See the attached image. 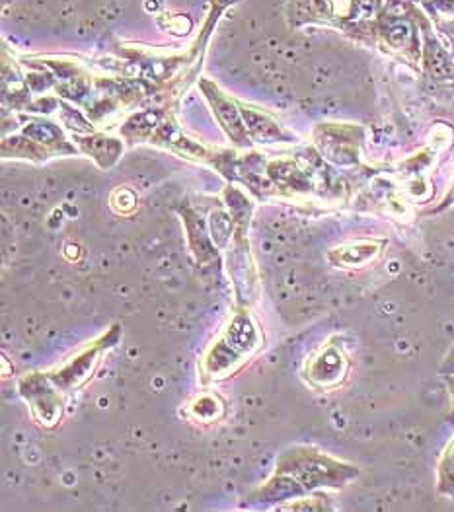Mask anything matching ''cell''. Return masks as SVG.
Here are the masks:
<instances>
[{
	"label": "cell",
	"mask_w": 454,
	"mask_h": 512,
	"mask_svg": "<svg viewBox=\"0 0 454 512\" xmlns=\"http://www.w3.org/2000/svg\"><path fill=\"white\" fill-rule=\"evenodd\" d=\"M359 476V470L314 448L299 446L285 452L264 489L254 495L258 503H279L318 487L341 489Z\"/></svg>",
	"instance_id": "6da1fadb"
},
{
	"label": "cell",
	"mask_w": 454,
	"mask_h": 512,
	"mask_svg": "<svg viewBox=\"0 0 454 512\" xmlns=\"http://www.w3.org/2000/svg\"><path fill=\"white\" fill-rule=\"evenodd\" d=\"M260 347V331L248 312L240 310L234 314L227 331L209 349L203 359L201 372L207 378H225L242 365Z\"/></svg>",
	"instance_id": "7a4b0ae2"
},
{
	"label": "cell",
	"mask_w": 454,
	"mask_h": 512,
	"mask_svg": "<svg viewBox=\"0 0 454 512\" xmlns=\"http://www.w3.org/2000/svg\"><path fill=\"white\" fill-rule=\"evenodd\" d=\"M119 337H121V330H119V326H114L108 333H104L100 339H96L92 345L82 349L73 361H69L67 365H63L61 368H57V370L47 372V376L65 394L78 390L94 374L96 366L100 365L102 355L108 349H112L114 345H117Z\"/></svg>",
	"instance_id": "3957f363"
},
{
	"label": "cell",
	"mask_w": 454,
	"mask_h": 512,
	"mask_svg": "<svg viewBox=\"0 0 454 512\" xmlns=\"http://www.w3.org/2000/svg\"><path fill=\"white\" fill-rule=\"evenodd\" d=\"M349 370V359L341 345L334 339L320 347L304 366V378L316 390H332L340 386Z\"/></svg>",
	"instance_id": "277c9868"
},
{
	"label": "cell",
	"mask_w": 454,
	"mask_h": 512,
	"mask_svg": "<svg viewBox=\"0 0 454 512\" xmlns=\"http://www.w3.org/2000/svg\"><path fill=\"white\" fill-rule=\"evenodd\" d=\"M20 394L30 403L34 417L41 425L53 427L63 415V402L59 388L47 374H30L20 382Z\"/></svg>",
	"instance_id": "5b68a950"
},
{
	"label": "cell",
	"mask_w": 454,
	"mask_h": 512,
	"mask_svg": "<svg viewBox=\"0 0 454 512\" xmlns=\"http://www.w3.org/2000/svg\"><path fill=\"white\" fill-rule=\"evenodd\" d=\"M382 246H384V242H377V240L351 242V244L341 246L338 250H332L330 261L338 267H345V269L359 267V265H365L379 256Z\"/></svg>",
	"instance_id": "8992f818"
},
{
	"label": "cell",
	"mask_w": 454,
	"mask_h": 512,
	"mask_svg": "<svg viewBox=\"0 0 454 512\" xmlns=\"http://www.w3.org/2000/svg\"><path fill=\"white\" fill-rule=\"evenodd\" d=\"M437 487L443 495L454 497V437L441 454L437 466Z\"/></svg>",
	"instance_id": "52a82bcc"
},
{
	"label": "cell",
	"mask_w": 454,
	"mask_h": 512,
	"mask_svg": "<svg viewBox=\"0 0 454 512\" xmlns=\"http://www.w3.org/2000/svg\"><path fill=\"white\" fill-rule=\"evenodd\" d=\"M190 409L199 421H213V419L217 421L223 411V403L219 402V398H215V396H203V398L195 400Z\"/></svg>",
	"instance_id": "ba28073f"
},
{
	"label": "cell",
	"mask_w": 454,
	"mask_h": 512,
	"mask_svg": "<svg viewBox=\"0 0 454 512\" xmlns=\"http://www.w3.org/2000/svg\"><path fill=\"white\" fill-rule=\"evenodd\" d=\"M445 365L451 366V368H449V370H451V374H454V349H453V351H451V357H449V359H447V363H445Z\"/></svg>",
	"instance_id": "9c48e42d"
},
{
	"label": "cell",
	"mask_w": 454,
	"mask_h": 512,
	"mask_svg": "<svg viewBox=\"0 0 454 512\" xmlns=\"http://www.w3.org/2000/svg\"><path fill=\"white\" fill-rule=\"evenodd\" d=\"M447 382H449V388H451V394H453V400H454V374H451V376H447ZM454 405V402H453Z\"/></svg>",
	"instance_id": "30bf717a"
},
{
	"label": "cell",
	"mask_w": 454,
	"mask_h": 512,
	"mask_svg": "<svg viewBox=\"0 0 454 512\" xmlns=\"http://www.w3.org/2000/svg\"><path fill=\"white\" fill-rule=\"evenodd\" d=\"M451 197H454V193H451Z\"/></svg>",
	"instance_id": "8fae6325"
}]
</instances>
